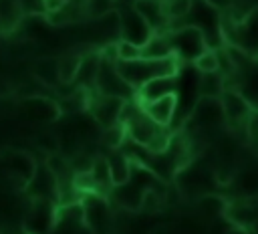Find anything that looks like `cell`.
Listing matches in <instances>:
<instances>
[{
	"label": "cell",
	"mask_w": 258,
	"mask_h": 234,
	"mask_svg": "<svg viewBox=\"0 0 258 234\" xmlns=\"http://www.w3.org/2000/svg\"><path fill=\"white\" fill-rule=\"evenodd\" d=\"M117 69L123 75V79L137 91L147 81L159 79V77H173L177 73V58H137V61H117Z\"/></svg>",
	"instance_id": "1"
},
{
	"label": "cell",
	"mask_w": 258,
	"mask_h": 234,
	"mask_svg": "<svg viewBox=\"0 0 258 234\" xmlns=\"http://www.w3.org/2000/svg\"><path fill=\"white\" fill-rule=\"evenodd\" d=\"M85 210V226L91 234H107L113 226V212L109 208V200L103 194H85L83 196Z\"/></svg>",
	"instance_id": "2"
},
{
	"label": "cell",
	"mask_w": 258,
	"mask_h": 234,
	"mask_svg": "<svg viewBox=\"0 0 258 234\" xmlns=\"http://www.w3.org/2000/svg\"><path fill=\"white\" fill-rule=\"evenodd\" d=\"M141 107L147 113V117L153 119L157 125L169 127V123H171V119L175 115V109H177V95L175 93H167V95L157 97L153 101L141 103Z\"/></svg>",
	"instance_id": "3"
},
{
	"label": "cell",
	"mask_w": 258,
	"mask_h": 234,
	"mask_svg": "<svg viewBox=\"0 0 258 234\" xmlns=\"http://www.w3.org/2000/svg\"><path fill=\"white\" fill-rule=\"evenodd\" d=\"M107 161H109L113 186H123L131 180L133 169H135V161L129 157V153H125L121 149H111V153L107 155Z\"/></svg>",
	"instance_id": "4"
},
{
	"label": "cell",
	"mask_w": 258,
	"mask_h": 234,
	"mask_svg": "<svg viewBox=\"0 0 258 234\" xmlns=\"http://www.w3.org/2000/svg\"><path fill=\"white\" fill-rule=\"evenodd\" d=\"M222 111L228 119H248L250 117V103L246 99H242L238 93H224L222 97Z\"/></svg>",
	"instance_id": "5"
},
{
	"label": "cell",
	"mask_w": 258,
	"mask_h": 234,
	"mask_svg": "<svg viewBox=\"0 0 258 234\" xmlns=\"http://www.w3.org/2000/svg\"><path fill=\"white\" fill-rule=\"evenodd\" d=\"M83 63V52H69L58 58V75H60V85H75L79 69Z\"/></svg>",
	"instance_id": "6"
},
{
	"label": "cell",
	"mask_w": 258,
	"mask_h": 234,
	"mask_svg": "<svg viewBox=\"0 0 258 234\" xmlns=\"http://www.w3.org/2000/svg\"><path fill=\"white\" fill-rule=\"evenodd\" d=\"M34 77L46 85V87H56L60 85V75H58V58H40L34 65Z\"/></svg>",
	"instance_id": "7"
},
{
	"label": "cell",
	"mask_w": 258,
	"mask_h": 234,
	"mask_svg": "<svg viewBox=\"0 0 258 234\" xmlns=\"http://www.w3.org/2000/svg\"><path fill=\"white\" fill-rule=\"evenodd\" d=\"M194 67L202 73V75H210V73H220V56L216 50L206 48L202 54H198L194 58Z\"/></svg>",
	"instance_id": "8"
},
{
	"label": "cell",
	"mask_w": 258,
	"mask_h": 234,
	"mask_svg": "<svg viewBox=\"0 0 258 234\" xmlns=\"http://www.w3.org/2000/svg\"><path fill=\"white\" fill-rule=\"evenodd\" d=\"M194 8V0H163V10L167 20H179L187 16Z\"/></svg>",
	"instance_id": "9"
},
{
	"label": "cell",
	"mask_w": 258,
	"mask_h": 234,
	"mask_svg": "<svg viewBox=\"0 0 258 234\" xmlns=\"http://www.w3.org/2000/svg\"><path fill=\"white\" fill-rule=\"evenodd\" d=\"M141 56H143V50H141L139 44H135L131 40H125V38H121L117 42V61L129 63V61H137Z\"/></svg>",
	"instance_id": "10"
},
{
	"label": "cell",
	"mask_w": 258,
	"mask_h": 234,
	"mask_svg": "<svg viewBox=\"0 0 258 234\" xmlns=\"http://www.w3.org/2000/svg\"><path fill=\"white\" fill-rule=\"evenodd\" d=\"M204 2H206V6H210V8L218 10V12L230 10V8H232V4H234V0H204Z\"/></svg>",
	"instance_id": "11"
}]
</instances>
